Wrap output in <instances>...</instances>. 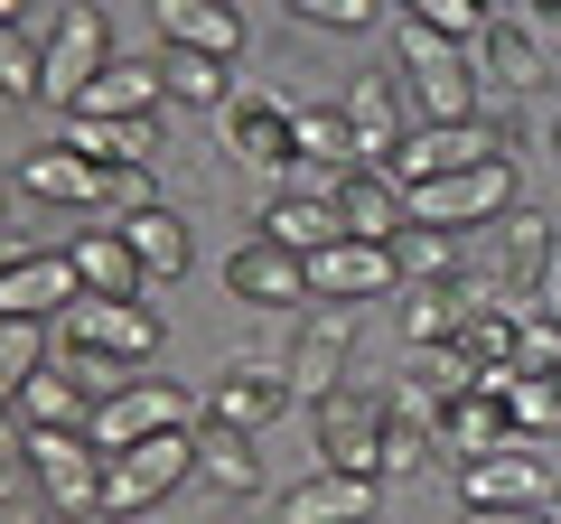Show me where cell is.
<instances>
[{"mask_svg":"<svg viewBox=\"0 0 561 524\" xmlns=\"http://www.w3.org/2000/svg\"><path fill=\"white\" fill-rule=\"evenodd\" d=\"M393 66L402 84L421 94V122H478V47L440 38V29H421V20H393Z\"/></svg>","mask_w":561,"mask_h":524,"instance_id":"cell-1","label":"cell"},{"mask_svg":"<svg viewBox=\"0 0 561 524\" xmlns=\"http://www.w3.org/2000/svg\"><path fill=\"white\" fill-rule=\"evenodd\" d=\"M187 478H197V431L131 441V449H113V459H103V515L131 524V515H150V505H169Z\"/></svg>","mask_w":561,"mask_h":524,"instance_id":"cell-2","label":"cell"},{"mask_svg":"<svg viewBox=\"0 0 561 524\" xmlns=\"http://www.w3.org/2000/svg\"><path fill=\"white\" fill-rule=\"evenodd\" d=\"M496 160H515V132H505V122H486V113H478V122H421L383 179H393V187H431V179H459V169H496Z\"/></svg>","mask_w":561,"mask_h":524,"instance_id":"cell-3","label":"cell"},{"mask_svg":"<svg viewBox=\"0 0 561 524\" xmlns=\"http://www.w3.org/2000/svg\"><path fill=\"white\" fill-rule=\"evenodd\" d=\"M402 216L440 225V235H486L496 216H515V160L459 169V179H431V187H402Z\"/></svg>","mask_w":561,"mask_h":524,"instance_id":"cell-4","label":"cell"},{"mask_svg":"<svg viewBox=\"0 0 561 524\" xmlns=\"http://www.w3.org/2000/svg\"><path fill=\"white\" fill-rule=\"evenodd\" d=\"M57 356H122V365H150V356H160V309H140V300H94V291H84V300L57 319Z\"/></svg>","mask_w":561,"mask_h":524,"instance_id":"cell-5","label":"cell"},{"mask_svg":"<svg viewBox=\"0 0 561 524\" xmlns=\"http://www.w3.org/2000/svg\"><path fill=\"white\" fill-rule=\"evenodd\" d=\"M561 497V449L505 441L486 459H459V505H552Z\"/></svg>","mask_w":561,"mask_h":524,"instance_id":"cell-6","label":"cell"},{"mask_svg":"<svg viewBox=\"0 0 561 524\" xmlns=\"http://www.w3.org/2000/svg\"><path fill=\"white\" fill-rule=\"evenodd\" d=\"M290 113H300V103L280 94V84H234L225 113H216V132H225V150H234L243 169H300V150H290Z\"/></svg>","mask_w":561,"mask_h":524,"instance_id":"cell-7","label":"cell"},{"mask_svg":"<svg viewBox=\"0 0 561 524\" xmlns=\"http://www.w3.org/2000/svg\"><path fill=\"white\" fill-rule=\"evenodd\" d=\"M197 422H206V403L187 394V384L140 375L131 394H113V403L94 412V449L113 459V449H131V441H160V431H197Z\"/></svg>","mask_w":561,"mask_h":524,"instance_id":"cell-8","label":"cell"},{"mask_svg":"<svg viewBox=\"0 0 561 524\" xmlns=\"http://www.w3.org/2000/svg\"><path fill=\"white\" fill-rule=\"evenodd\" d=\"M28 478L57 497V515H103V449H94V431H28Z\"/></svg>","mask_w":561,"mask_h":524,"instance_id":"cell-9","label":"cell"},{"mask_svg":"<svg viewBox=\"0 0 561 524\" xmlns=\"http://www.w3.org/2000/svg\"><path fill=\"white\" fill-rule=\"evenodd\" d=\"M383 291H402L393 243H356V235H337L328 253H309V300H319V309H356V300H383Z\"/></svg>","mask_w":561,"mask_h":524,"instance_id":"cell-10","label":"cell"},{"mask_svg":"<svg viewBox=\"0 0 561 524\" xmlns=\"http://www.w3.org/2000/svg\"><path fill=\"white\" fill-rule=\"evenodd\" d=\"M103 66H113V29H103V10H57V29H47V94L38 103L76 113L84 84H94Z\"/></svg>","mask_w":561,"mask_h":524,"instance_id":"cell-11","label":"cell"},{"mask_svg":"<svg viewBox=\"0 0 561 524\" xmlns=\"http://www.w3.org/2000/svg\"><path fill=\"white\" fill-rule=\"evenodd\" d=\"M346 132H356V160L365 169H393L402 160V141H412V113H402V84H393V66H365L356 84H346Z\"/></svg>","mask_w":561,"mask_h":524,"instance_id":"cell-12","label":"cell"},{"mask_svg":"<svg viewBox=\"0 0 561 524\" xmlns=\"http://www.w3.org/2000/svg\"><path fill=\"white\" fill-rule=\"evenodd\" d=\"M76 300H84V282H76V262H66V253H28V243H10V262H0V319H47V328H57Z\"/></svg>","mask_w":561,"mask_h":524,"instance_id":"cell-13","label":"cell"},{"mask_svg":"<svg viewBox=\"0 0 561 524\" xmlns=\"http://www.w3.org/2000/svg\"><path fill=\"white\" fill-rule=\"evenodd\" d=\"M272 524H383V478H346V468H309Z\"/></svg>","mask_w":561,"mask_h":524,"instance_id":"cell-14","label":"cell"},{"mask_svg":"<svg viewBox=\"0 0 561 524\" xmlns=\"http://www.w3.org/2000/svg\"><path fill=\"white\" fill-rule=\"evenodd\" d=\"M319 468L383 478V403H365V394H328V403H319Z\"/></svg>","mask_w":561,"mask_h":524,"instance_id":"cell-15","label":"cell"},{"mask_svg":"<svg viewBox=\"0 0 561 524\" xmlns=\"http://www.w3.org/2000/svg\"><path fill=\"white\" fill-rule=\"evenodd\" d=\"M346 365H356V319L346 309H319V319L300 328V346H290V394L300 403H328V394H346Z\"/></svg>","mask_w":561,"mask_h":524,"instance_id":"cell-16","label":"cell"},{"mask_svg":"<svg viewBox=\"0 0 561 524\" xmlns=\"http://www.w3.org/2000/svg\"><path fill=\"white\" fill-rule=\"evenodd\" d=\"M290 403H300V394H290V375H272V365H225V375L206 384V422L243 431V441H253V431H272Z\"/></svg>","mask_w":561,"mask_h":524,"instance_id":"cell-17","label":"cell"},{"mask_svg":"<svg viewBox=\"0 0 561 524\" xmlns=\"http://www.w3.org/2000/svg\"><path fill=\"white\" fill-rule=\"evenodd\" d=\"M225 291H234L243 309H300L309 300V262L280 253L272 235H253V243H234V262H225Z\"/></svg>","mask_w":561,"mask_h":524,"instance_id":"cell-18","label":"cell"},{"mask_svg":"<svg viewBox=\"0 0 561 524\" xmlns=\"http://www.w3.org/2000/svg\"><path fill=\"white\" fill-rule=\"evenodd\" d=\"M328 206H337V225L356 243H393L402 225H412V216H402V187L383 179V169H346V179L328 187Z\"/></svg>","mask_w":561,"mask_h":524,"instance_id":"cell-19","label":"cell"},{"mask_svg":"<svg viewBox=\"0 0 561 524\" xmlns=\"http://www.w3.org/2000/svg\"><path fill=\"white\" fill-rule=\"evenodd\" d=\"M76 160H94V169H150L160 160V132L150 122H113V113H66V132H57Z\"/></svg>","mask_w":561,"mask_h":524,"instance_id":"cell-20","label":"cell"},{"mask_svg":"<svg viewBox=\"0 0 561 524\" xmlns=\"http://www.w3.org/2000/svg\"><path fill=\"white\" fill-rule=\"evenodd\" d=\"M66 262H76V282L94 291V300H140L150 291V272L131 262V243H122V225H94V235L66 243Z\"/></svg>","mask_w":561,"mask_h":524,"instance_id":"cell-21","label":"cell"},{"mask_svg":"<svg viewBox=\"0 0 561 524\" xmlns=\"http://www.w3.org/2000/svg\"><path fill=\"white\" fill-rule=\"evenodd\" d=\"M150 20H160L169 47H197V57H225V66L243 57V10H225V0H160Z\"/></svg>","mask_w":561,"mask_h":524,"instance_id":"cell-22","label":"cell"},{"mask_svg":"<svg viewBox=\"0 0 561 524\" xmlns=\"http://www.w3.org/2000/svg\"><path fill=\"white\" fill-rule=\"evenodd\" d=\"M431 431H440V459H486V449H505V441H515V412H505L496 394L478 384V394L440 403V422H431Z\"/></svg>","mask_w":561,"mask_h":524,"instance_id":"cell-23","label":"cell"},{"mask_svg":"<svg viewBox=\"0 0 561 524\" xmlns=\"http://www.w3.org/2000/svg\"><path fill=\"white\" fill-rule=\"evenodd\" d=\"M113 225H122V243H131V262L150 272V282H179L187 272V216L179 206L150 197V206H131V216H113Z\"/></svg>","mask_w":561,"mask_h":524,"instance_id":"cell-24","label":"cell"},{"mask_svg":"<svg viewBox=\"0 0 561 524\" xmlns=\"http://www.w3.org/2000/svg\"><path fill=\"white\" fill-rule=\"evenodd\" d=\"M20 422H28V431H94V394L76 384V365L47 356L38 375L20 384Z\"/></svg>","mask_w":561,"mask_h":524,"instance_id":"cell-25","label":"cell"},{"mask_svg":"<svg viewBox=\"0 0 561 524\" xmlns=\"http://www.w3.org/2000/svg\"><path fill=\"white\" fill-rule=\"evenodd\" d=\"M160 94H169V76H160V66H150V57H113V66H103L94 84H84V103H76V113L150 122V113H160Z\"/></svg>","mask_w":561,"mask_h":524,"instance_id":"cell-26","label":"cell"},{"mask_svg":"<svg viewBox=\"0 0 561 524\" xmlns=\"http://www.w3.org/2000/svg\"><path fill=\"white\" fill-rule=\"evenodd\" d=\"M478 76L496 84V94H534V84H542V47H534V29H524L515 10H496V20H486V38H478Z\"/></svg>","mask_w":561,"mask_h":524,"instance_id":"cell-27","label":"cell"},{"mask_svg":"<svg viewBox=\"0 0 561 524\" xmlns=\"http://www.w3.org/2000/svg\"><path fill=\"white\" fill-rule=\"evenodd\" d=\"M290 150H300V169H328V187H337L346 169H365L337 103H300V113H290Z\"/></svg>","mask_w":561,"mask_h":524,"instance_id":"cell-28","label":"cell"},{"mask_svg":"<svg viewBox=\"0 0 561 524\" xmlns=\"http://www.w3.org/2000/svg\"><path fill=\"white\" fill-rule=\"evenodd\" d=\"M262 235H272L280 253L309 262V253H328L346 225H337V206H328V197H272V206H262Z\"/></svg>","mask_w":561,"mask_h":524,"instance_id":"cell-29","label":"cell"},{"mask_svg":"<svg viewBox=\"0 0 561 524\" xmlns=\"http://www.w3.org/2000/svg\"><path fill=\"white\" fill-rule=\"evenodd\" d=\"M197 478L225 487V497H253V487H262V459H253V441H243V431L197 422Z\"/></svg>","mask_w":561,"mask_h":524,"instance_id":"cell-30","label":"cell"},{"mask_svg":"<svg viewBox=\"0 0 561 524\" xmlns=\"http://www.w3.org/2000/svg\"><path fill=\"white\" fill-rule=\"evenodd\" d=\"M459 282H402V338H412V356L421 346H449L459 338Z\"/></svg>","mask_w":561,"mask_h":524,"instance_id":"cell-31","label":"cell"},{"mask_svg":"<svg viewBox=\"0 0 561 524\" xmlns=\"http://www.w3.org/2000/svg\"><path fill=\"white\" fill-rule=\"evenodd\" d=\"M393 262H402V282H468V243L440 235V225H402Z\"/></svg>","mask_w":561,"mask_h":524,"instance_id":"cell-32","label":"cell"},{"mask_svg":"<svg viewBox=\"0 0 561 524\" xmlns=\"http://www.w3.org/2000/svg\"><path fill=\"white\" fill-rule=\"evenodd\" d=\"M57 356V328L47 319H0V403L20 412V384L38 375V365Z\"/></svg>","mask_w":561,"mask_h":524,"instance_id":"cell-33","label":"cell"},{"mask_svg":"<svg viewBox=\"0 0 561 524\" xmlns=\"http://www.w3.org/2000/svg\"><path fill=\"white\" fill-rule=\"evenodd\" d=\"M431 459H440V431H431V412L383 403V478H421Z\"/></svg>","mask_w":561,"mask_h":524,"instance_id":"cell-34","label":"cell"},{"mask_svg":"<svg viewBox=\"0 0 561 524\" xmlns=\"http://www.w3.org/2000/svg\"><path fill=\"white\" fill-rule=\"evenodd\" d=\"M47 94V47L20 20H0V103H38Z\"/></svg>","mask_w":561,"mask_h":524,"instance_id":"cell-35","label":"cell"},{"mask_svg":"<svg viewBox=\"0 0 561 524\" xmlns=\"http://www.w3.org/2000/svg\"><path fill=\"white\" fill-rule=\"evenodd\" d=\"M160 76H169V94H179V103H206V113H225V94H234L225 57H197V47H169Z\"/></svg>","mask_w":561,"mask_h":524,"instance_id":"cell-36","label":"cell"},{"mask_svg":"<svg viewBox=\"0 0 561 524\" xmlns=\"http://www.w3.org/2000/svg\"><path fill=\"white\" fill-rule=\"evenodd\" d=\"M402 20H421V29H440V38H459V47H478L486 38V10L478 0H393Z\"/></svg>","mask_w":561,"mask_h":524,"instance_id":"cell-37","label":"cell"},{"mask_svg":"<svg viewBox=\"0 0 561 524\" xmlns=\"http://www.w3.org/2000/svg\"><path fill=\"white\" fill-rule=\"evenodd\" d=\"M515 375H561V319L524 309V338H515Z\"/></svg>","mask_w":561,"mask_h":524,"instance_id":"cell-38","label":"cell"},{"mask_svg":"<svg viewBox=\"0 0 561 524\" xmlns=\"http://www.w3.org/2000/svg\"><path fill=\"white\" fill-rule=\"evenodd\" d=\"M290 20H309V29H365L375 20V0H280Z\"/></svg>","mask_w":561,"mask_h":524,"instance_id":"cell-39","label":"cell"},{"mask_svg":"<svg viewBox=\"0 0 561 524\" xmlns=\"http://www.w3.org/2000/svg\"><path fill=\"white\" fill-rule=\"evenodd\" d=\"M20 468H28V422L0 403V497H20Z\"/></svg>","mask_w":561,"mask_h":524,"instance_id":"cell-40","label":"cell"},{"mask_svg":"<svg viewBox=\"0 0 561 524\" xmlns=\"http://www.w3.org/2000/svg\"><path fill=\"white\" fill-rule=\"evenodd\" d=\"M524 309L561 319V235H552V253H542V272H534V291H524Z\"/></svg>","mask_w":561,"mask_h":524,"instance_id":"cell-41","label":"cell"},{"mask_svg":"<svg viewBox=\"0 0 561 524\" xmlns=\"http://www.w3.org/2000/svg\"><path fill=\"white\" fill-rule=\"evenodd\" d=\"M459 524H561V505H459Z\"/></svg>","mask_w":561,"mask_h":524,"instance_id":"cell-42","label":"cell"},{"mask_svg":"<svg viewBox=\"0 0 561 524\" xmlns=\"http://www.w3.org/2000/svg\"><path fill=\"white\" fill-rule=\"evenodd\" d=\"M20 10H28V0H0V20H20Z\"/></svg>","mask_w":561,"mask_h":524,"instance_id":"cell-43","label":"cell"},{"mask_svg":"<svg viewBox=\"0 0 561 524\" xmlns=\"http://www.w3.org/2000/svg\"><path fill=\"white\" fill-rule=\"evenodd\" d=\"M534 10H542V20H561V0H534Z\"/></svg>","mask_w":561,"mask_h":524,"instance_id":"cell-44","label":"cell"},{"mask_svg":"<svg viewBox=\"0 0 561 524\" xmlns=\"http://www.w3.org/2000/svg\"><path fill=\"white\" fill-rule=\"evenodd\" d=\"M478 10H486V20H496V10H505V0H478Z\"/></svg>","mask_w":561,"mask_h":524,"instance_id":"cell-45","label":"cell"},{"mask_svg":"<svg viewBox=\"0 0 561 524\" xmlns=\"http://www.w3.org/2000/svg\"><path fill=\"white\" fill-rule=\"evenodd\" d=\"M0 262H10V235H0Z\"/></svg>","mask_w":561,"mask_h":524,"instance_id":"cell-46","label":"cell"},{"mask_svg":"<svg viewBox=\"0 0 561 524\" xmlns=\"http://www.w3.org/2000/svg\"><path fill=\"white\" fill-rule=\"evenodd\" d=\"M0 225H10V197H0Z\"/></svg>","mask_w":561,"mask_h":524,"instance_id":"cell-47","label":"cell"},{"mask_svg":"<svg viewBox=\"0 0 561 524\" xmlns=\"http://www.w3.org/2000/svg\"><path fill=\"white\" fill-rule=\"evenodd\" d=\"M552 150H561V122H552Z\"/></svg>","mask_w":561,"mask_h":524,"instance_id":"cell-48","label":"cell"},{"mask_svg":"<svg viewBox=\"0 0 561 524\" xmlns=\"http://www.w3.org/2000/svg\"><path fill=\"white\" fill-rule=\"evenodd\" d=\"M20 524H47V515H20Z\"/></svg>","mask_w":561,"mask_h":524,"instance_id":"cell-49","label":"cell"}]
</instances>
